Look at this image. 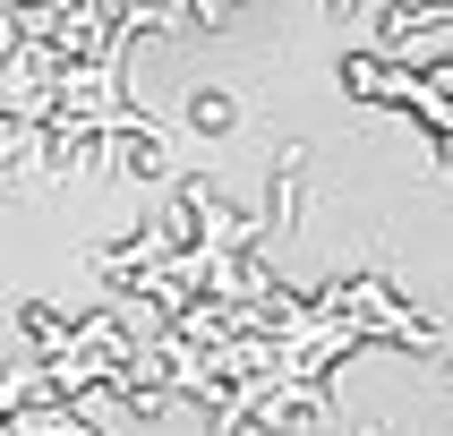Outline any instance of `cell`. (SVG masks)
Returning a JSON list of instances; mask_svg holds the SVG:
<instances>
[{
	"label": "cell",
	"instance_id": "1",
	"mask_svg": "<svg viewBox=\"0 0 453 436\" xmlns=\"http://www.w3.org/2000/svg\"><path fill=\"white\" fill-rule=\"evenodd\" d=\"M351 95H394V103H419L436 128H445V172H453V60H436V69H394V60H368V51H351Z\"/></svg>",
	"mask_w": 453,
	"mask_h": 436
}]
</instances>
